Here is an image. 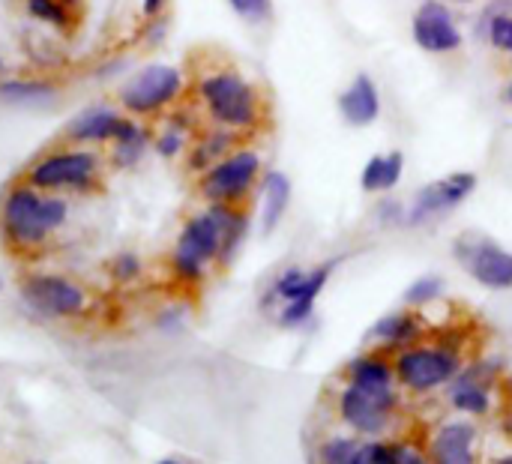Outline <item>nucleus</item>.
I'll return each instance as SVG.
<instances>
[{
    "mask_svg": "<svg viewBox=\"0 0 512 464\" xmlns=\"http://www.w3.org/2000/svg\"><path fill=\"white\" fill-rule=\"evenodd\" d=\"M222 255V228L207 207L204 213H195L186 219L177 246L171 252V273L180 285H198L207 276V267L216 264Z\"/></svg>",
    "mask_w": 512,
    "mask_h": 464,
    "instance_id": "nucleus-8",
    "label": "nucleus"
},
{
    "mask_svg": "<svg viewBox=\"0 0 512 464\" xmlns=\"http://www.w3.org/2000/svg\"><path fill=\"white\" fill-rule=\"evenodd\" d=\"M492 464H512V453H510V456H501V459H495Z\"/></svg>",
    "mask_w": 512,
    "mask_h": 464,
    "instance_id": "nucleus-38",
    "label": "nucleus"
},
{
    "mask_svg": "<svg viewBox=\"0 0 512 464\" xmlns=\"http://www.w3.org/2000/svg\"><path fill=\"white\" fill-rule=\"evenodd\" d=\"M165 9H168V0H141V12H144V18L165 15Z\"/></svg>",
    "mask_w": 512,
    "mask_h": 464,
    "instance_id": "nucleus-36",
    "label": "nucleus"
},
{
    "mask_svg": "<svg viewBox=\"0 0 512 464\" xmlns=\"http://www.w3.org/2000/svg\"><path fill=\"white\" fill-rule=\"evenodd\" d=\"M291 204V180L282 171H267L261 177V231L270 234L282 222Z\"/></svg>",
    "mask_w": 512,
    "mask_h": 464,
    "instance_id": "nucleus-23",
    "label": "nucleus"
},
{
    "mask_svg": "<svg viewBox=\"0 0 512 464\" xmlns=\"http://www.w3.org/2000/svg\"><path fill=\"white\" fill-rule=\"evenodd\" d=\"M360 447L357 435H327L315 447V462L318 464H351L354 453Z\"/></svg>",
    "mask_w": 512,
    "mask_h": 464,
    "instance_id": "nucleus-27",
    "label": "nucleus"
},
{
    "mask_svg": "<svg viewBox=\"0 0 512 464\" xmlns=\"http://www.w3.org/2000/svg\"><path fill=\"white\" fill-rule=\"evenodd\" d=\"M489 42L498 51H510L512 54V15H507V12L492 15V21H489Z\"/></svg>",
    "mask_w": 512,
    "mask_h": 464,
    "instance_id": "nucleus-31",
    "label": "nucleus"
},
{
    "mask_svg": "<svg viewBox=\"0 0 512 464\" xmlns=\"http://www.w3.org/2000/svg\"><path fill=\"white\" fill-rule=\"evenodd\" d=\"M450 3H474V0H450Z\"/></svg>",
    "mask_w": 512,
    "mask_h": 464,
    "instance_id": "nucleus-40",
    "label": "nucleus"
},
{
    "mask_svg": "<svg viewBox=\"0 0 512 464\" xmlns=\"http://www.w3.org/2000/svg\"><path fill=\"white\" fill-rule=\"evenodd\" d=\"M189 81L186 72L174 63H147L138 72H132L120 90H117V105L123 114L150 120L159 114H168L186 93Z\"/></svg>",
    "mask_w": 512,
    "mask_h": 464,
    "instance_id": "nucleus-5",
    "label": "nucleus"
},
{
    "mask_svg": "<svg viewBox=\"0 0 512 464\" xmlns=\"http://www.w3.org/2000/svg\"><path fill=\"white\" fill-rule=\"evenodd\" d=\"M501 372V360H468L456 381L447 387L453 411H459L462 417H489L495 411L492 390L498 387Z\"/></svg>",
    "mask_w": 512,
    "mask_h": 464,
    "instance_id": "nucleus-9",
    "label": "nucleus"
},
{
    "mask_svg": "<svg viewBox=\"0 0 512 464\" xmlns=\"http://www.w3.org/2000/svg\"><path fill=\"white\" fill-rule=\"evenodd\" d=\"M264 177V162L255 147L240 144L234 153L219 159L213 168L198 174V195L207 204L243 207Z\"/></svg>",
    "mask_w": 512,
    "mask_h": 464,
    "instance_id": "nucleus-7",
    "label": "nucleus"
},
{
    "mask_svg": "<svg viewBox=\"0 0 512 464\" xmlns=\"http://www.w3.org/2000/svg\"><path fill=\"white\" fill-rule=\"evenodd\" d=\"M150 147H153V132H150V126H147L144 120L126 114V123L120 126L117 138L108 144V162H111L114 168H120V171L135 168V165L147 156Z\"/></svg>",
    "mask_w": 512,
    "mask_h": 464,
    "instance_id": "nucleus-22",
    "label": "nucleus"
},
{
    "mask_svg": "<svg viewBox=\"0 0 512 464\" xmlns=\"http://www.w3.org/2000/svg\"><path fill=\"white\" fill-rule=\"evenodd\" d=\"M111 276L117 282H135L141 276V258L132 255V252H120L114 261H111Z\"/></svg>",
    "mask_w": 512,
    "mask_h": 464,
    "instance_id": "nucleus-33",
    "label": "nucleus"
},
{
    "mask_svg": "<svg viewBox=\"0 0 512 464\" xmlns=\"http://www.w3.org/2000/svg\"><path fill=\"white\" fill-rule=\"evenodd\" d=\"M399 408H402L399 390H366V387L342 384L333 396L336 420L348 432L366 441L387 435L399 417Z\"/></svg>",
    "mask_w": 512,
    "mask_h": 464,
    "instance_id": "nucleus-6",
    "label": "nucleus"
},
{
    "mask_svg": "<svg viewBox=\"0 0 512 464\" xmlns=\"http://www.w3.org/2000/svg\"><path fill=\"white\" fill-rule=\"evenodd\" d=\"M165 33H168V18L165 15L147 18V24L141 27V42L144 45H159V42H165Z\"/></svg>",
    "mask_w": 512,
    "mask_h": 464,
    "instance_id": "nucleus-35",
    "label": "nucleus"
},
{
    "mask_svg": "<svg viewBox=\"0 0 512 464\" xmlns=\"http://www.w3.org/2000/svg\"><path fill=\"white\" fill-rule=\"evenodd\" d=\"M405 216H408V207L402 201H393V198H384L381 207H378V219L381 225H405Z\"/></svg>",
    "mask_w": 512,
    "mask_h": 464,
    "instance_id": "nucleus-34",
    "label": "nucleus"
},
{
    "mask_svg": "<svg viewBox=\"0 0 512 464\" xmlns=\"http://www.w3.org/2000/svg\"><path fill=\"white\" fill-rule=\"evenodd\" d=\"M414 42L429 54H453L462 48V30L441 0H423L414 15Z\"/></svg>",
    "mask_w": 512,
    "mask_h": 464,
    "instance_id": "nucleus-14",
    "label": "nucleus"
},
{
    "mask_svg": "<svg viewBox=\"0 0 512 464\" xmlns=\"http://www.w3.org/2000/svg\"><path fill=\"white\" fill-rule=\"evenodd\" d=\"M507 96H510V102H512V81H510V90H507Z\"/></svg>",
    "mask_w": 512,
    "mask_h": 464,
    "instance_id": "nucleus-42",
    "label": "nucleus"
},
{
    "mask_svg": "<svg viewBox=\"0 0 512 464\" xmlns=\"http://www.w3.org/2000/svg\"><path fill=\"white\" fill-rule=\"evenodd\" d=\"M387 464H432V459H429V450L420 441L396 438V441H390Z\"/></svg>",
    "mask_w": 512,
    "mask_h": 464,
    "instance_id": "nucleus-28",
    "label": "nucleus"
},
{
    "mask_svg": "<svg viewBox=\"0 0 512 464\" xmlns=\"http://www.w3.org/2000/svg\"><path fill=\"white\" fill-rule=\"evenodd\" d=\"M24 12L45 24V27H54V30H72L75 27V12L69 3L63 0H24Z\"/></svg>",
    "mask_w": 512,
    "mask_h": 464,
    "instance_id": "nucleus-26",
    "label": "nucleus"
},
{
    "mask_svg": "<svg viewBox=\"0 0 512 464\" xmlns=\"http://www.w3.org/2000/svg\"><path fill=\"white\" fill-rule=\"evenodd\" d=\"M123 123H126V114L120 105H111V102L87 105L75 117H69V123L63 126V144H75V147L111 144Z\"/></svg>",
    "mask_w": 512,
    "mask_h": 464,
    "instance_id": "nucleus-13",
    "label": "nucleus"
},
{
    "mask_svg": "<svg viewBox=\"0 0 512 464\" xmlns=\"http://www.w3.org/2000/svg\"><path fill=\"white\" fill-rule=\"evenodd\" d=\"M222 228V255L219 264H231L234 255L240 252L246 234H249V216L243 207H228V204H207Z\"/></svg>",
    "mask_w": 512,
    "mask_h": 464,
    "instance_id": "nucleus-24",
    "label": "nucleus"
},
{
    "mask_svg": "<svg viewBox=\"0 0 512 464\" xmlns=\"http://www.w3.org/2000/svg\"><path fill=\"white\" fill-rule=\"evenodd\" d=\"M477 441H480V429L465 417V420L441 423L432 432L426 450L432 464H480Z\"/></svg>",
    "mask_w": 512,
    "mask_h": 464,
    "instance_id": "nucleus-15",
    "label": "nucleus"
},
{
    "mask_svg": "<svg viewBox=\"0 0 512 464\" xmlns=\"http://www.w3.org/2000/svg\"><path fill=\"white\" fill-rule=\"evenodd\" d=\"M0 288H3V279H0Z\"/></svg>",
    "mask_w": 512,
    "mask_h": 464,
    "instance_id": "nucleus-44",
    "label": "nucleus"
},
{
    "mask_svg": "<svg viewBox=\"0 0 512 464\" xmlns=\"http://www.w3.org/2000/svg\"><path fill=\"white\" fill-rule=\"evenodd\" d=\"M159 464H180V462H174V459H165V462H159Z\"/></svg>",
    "mask_w": 512,
    "mask_h": 464,
    "instance_id": "nucleus-41",
    "label": "nucleus"
},
{
    "mask_svg": "<svg viewBox=\"0 0 512 464\" xmlns=\"http://www.w3.org/2000/svg\"><path fill=\"white\" fill-rule=\"evenodd\" d=\"M228 6L246 24H267L273 18V0H228Z\"/></svg>",
    "mask_w": 512,
    "mask_h": 464,
    "instance_id": "nucleus-30",
    "label": "nucleus"
},
{
    "mask_svg": "<svg viewBox=\"0 0 512 464\" xmlns=\"http://www.w3.org/2000/svg\"><path fill=\"white\" fill-rule=\"evenodd\" d=\"M21 300L48 318H75L87 306V294L78 282L54 273H33L21 282Z\"/></svg>",
    "mask_w": 512,
    "mask_h": 464,
    "instance_id": "nucleus-10",
    "label": "nucleus"
},
{
    "mask_svg": "<svg viewBox=\"0 0 512 464\" xmlns=\"http://www.w3.org/2000/svg\"><path fill=\"white\" fill-rule=\"evenodd\" d=\"M429 336V327L423 321V315L417 309H396V312H387L369 333V342L372 348L384 351V354H396L408 345H417Z\"/></svg>",
    "mask_w": 512,
    "mask_h": 464,
    "instance_id": "nucleus-16",
    "label": "nucleus"
},
{
    "mask_svg": "<svg viewBox=\"0 0 512 464\" xmlns=\"http://www.w3.org/2000/svg\"><path fill=\"white\" fill-rule=\"evenodd\" d=\"M102 177V156L93 147L60 144L39 159L30 162L24 171V183L39 192H90L99 186Z\"/></svg>",
    "mask_w": 512,
    "mask_h": 464,
    "instance_id": "nucleus-4",
    "label": "nucleus"
},
{
    "mask_svg": "<svg viewBox=\"0 0 512 464\" xmlns=\"http://www.w3.org/2000/svg\"><path fill=\"white\" fill-rule=\"evenodd\" d=\"M402 171H405V156L399 150L384 153V156H372L363 165L360 186H363V192H390L399 186Z\"/></svg>",
    "mask_w": 512,
    "mask_h": 464,
    "instance_id": "nucleus-25",
    "label": "nucleus"
},
{
    "mask_svg": "<svg viewBox=\"0 0 512 464\" xmlns=\"http://www.w3.org/2000/svg\"><path fill=\"white\" fill-rule=\"evenodd\" d=\"M504 408H510L512 411V378L504 381Z\"/></svg>",
    "mask_w": 512,
    "mask_h": 464,
    "instance_id": "nucleus-37",
    "label": "nucleus"
},
{
    "mask_svg": "<svg viewBox=\"0 0 512 464\" xmlns=\"http://www.w3.org/2000/svg\"><path fill=\"white\" fill-rule=\"evenodd\" d=\"M441 291H444V282H441L438 276H423V279H417V282L405 291V303H408L411 309H426V306H432V303L441 297Z\"/></svg>",
    "mask_w": 512,
    "mask_h": 464,
    "instance_id": "nucleus-29",
    "label": "nucleus"
},
{
    "mask_svg": "<svg viewBox=\"0 0 512 464\" xmlns=\"http://www.w3.org/2000/svg\"><path fill=\"white\" fill-rule=\"evenodd\" d=\"M195 102L210 126L255 135L267 120V102L261 90L234 66H210L195 78Z\"/></svg>",
    "mask_w": 512,
    "mask_h": 464,
    "instance_id": "nucleus-1",
    "label": "nucleus"
},
{
    "mask_svg": "<svg viewBox=\"0 0 512 464\" xmlns=\"http://www.w3.org/2000/svg\"><path fill=\"white\" fill-rule=\"evenodd\" d=\"M69 219V201L54 192H39L30 183H15L0 198L3 243L24 252L42 246Z\"/></svg>",
    "mask_w": 512,
    "mask_h": 464,
    "instance_id": "nucleus-3",
    "label": "nucleus"
},
{
    "mask_svg": "<svg viewBox=\"0 0 512 464\" xmlns=\"http://www.w3.org/2000/svg\"><path fill=\"white\" fill-rule=\"evenodd\" d=\"M387 453H390V441H381V438L360 441L351 464H387Z\"/></svg>",
    "mask_w": 512,
    "mask_h": 464,
    "instance_id": "nucleus-32",
    "label": "nucleus"
},
{
    "mask_svg": "<svg viewBox=\"0 0 512 464\" xmlns=\"http://www.w3.org/2000/svg\"><path fill=\"white\" fill-rule=\"evenodd\" d=\"M345 384L354 387H366V390H399L396 384V372H393V357L369 348L363 354H357L354 360H348V366L342 369Z\"/></svg>",
    "mask_w": 512,
    "mask_h": 464,
    "instance_id": "nucleus-20",
    "label": "nucleus"
},
{
    "mask_svg": "<svg viewBox=\"0 0 512 464\" xmlns=\"http://www.w3.org/2000/svg\"><path fill=\"white\" fill-rule=\"evenodd\" d=\"M0 72H3V57H0Z\"/></svg>",
    "mask_w": 512,
    "mask_h": 464,
    "instance_id": "nucleus-43",
    "label": "nucleus"
},
{
    "mask_svg": "<svg viewBox=\"0 0 512 464\" xmlns=\"http://www.w3.org/2000/svg\"><path fill=\"white\" fill-rule=\"evenodd\" d=\"M243 144V138L237 132L219 129V126H207L195 135V141L186 150V168L192 174H204L207 168H213L219 159H225L228 153H234Z\"/></svg>",
    "mask_w": 512,
    "mask_h": 464,
    "instance_id": "nucleus-21",
    "label": "nucleus"
},
{
    "mask_svg": "<svg viewBox=\"0 0 512 464\" xmlns=\"http://www.w3.org/2000/svg\"><path fill=\"white\" fill-rule=\"evenodd\" d=\"M333 270H336V261H327V264H321V267H315V270L306 273V282L300 285V291H297L285 306L276 309L279 327H285V330H300V327H306V324L315 318V300H318L321 291L327 288Z\"/></svg>",
    "mask_w": 512,
    "mask_h": 464,
    "instance_id": "nucleus-17",
    "label": "nucleus"
},
{
    "mask_svg": "<svg viewBox=\"0 0 512 464\" xmlns=\"http://www.w3.org/2000/svg\"><path fill=\"white\" fill-rule=\"evenodd\" d=\"M63 3H69L72 9H81V0H63Z\"/></svg>",
    "mask_w": 512,
    "mask_h": 464,
    "instance_id": "nucleus-39",
    "label": "nucleus"
},
{
    "mask_svg": "<svg viewBox=\"0 0 512 464\" xmlns=\"http://www.w3.org/2000/svg\"><path fill=\"white\" fill-rule=\"evenodd\" d=\"M456 258L483 288H492V291L512 288V252L501 249L495 240L462 237L456 240Z\"/></svg>",
    "mask_w": 512,
    "mask_h": 464,
    "instance_id": "nucleus-12",
    "label": "nucleus"
},
{
    "mask_svg": "<svg viewBox=\"0 0 512 464\" xmlns=\"http://www.w3.org/2000/svg\"><path fill=\"white\" fill-rule=\"evenodd\" d=\"M339 111L348 126H369L381 114V93L369 72H360L339 96Z\"/></svg>",
    "mask_w": 512,
    "mask_h": 464,
    "instance_id": "nucleus-19",
    "label": "nucleus"
},
{
    "mask_svg": "<svg viewBox=\"0 0 512 464\" xmlns=\"http://www.w3.org/2000/svg\"><path fill=\"white\" fill-rule=\"evenodd\" d=\"M60 99V84L51 78L27 75V78H3L0 81V102L6 108H24V111H42L51 108Z\"/></svg>",
    "mask_w": 512,
    "mask_h": 464,
    "instance_id": "nucleus-18",
    "label": "nucleus"
},
{
    "mask_svg": "<svg viewBox=\"0 0 512 464\" xmlns=\"http://www.w3.org/2000/svg\"><path fill=\"white\" fill-rule=\"evenodd\" d=\"M468 336L462 330H444L432 339L408 345L393 354L396 384L411 396H429L447 390L468 363Z\"/></svg>",
    "mask_w": 512,
    "mask_h": 464,
    "instance_id": "nucleus-2",
    "label": "nucleus"
},
{
    "mask_svg": "<svg viewBox=\"0 0 512 464\" xmlns=\"http://www.w3.org/2000/svg\"><path fill=\"white\" fill-rule=\"evenodd\" d=\"M477 189V177L471 171H456V174H447L429 186H423L414 201L408 204V216H405V225H426L438 216H447L453 213L459 204H465Z\"/></svg>",
    "mask_w": 512,
    "mask_h": 464,
    "instance_id": "nucleus-11",
    "label": "nucleus"
}]
</instances>
